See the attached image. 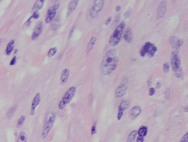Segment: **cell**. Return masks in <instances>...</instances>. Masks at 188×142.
<instances>
[{
  "label": "cell",
  "mask_w": 188,
  "mask_h": 142,
  "mask_svg": "<svg viewBox=\"0 0 188 142\" xmlns=\"http://www.w3.org/2000/svg\"><path fill=\"white\" fill-rule=\"evenodd\" d=\"M118 58L117 51L115 49L109 50L104 57L100 65L102 74L104 75H109L116 69Z\"/></svg>",
  "instance_id": "6da1fadb"
},
{
  "label": "cell",
  "mask_w": 188,
  "mask_h": 142,
  "mask_svg": "<svg viewBox=\"0 0 188 142\" xmlns=\"http://www.w3.org/2000/svg\"><path fill=\"white\" fill-rule=\"evenodd\" d=\"M56 118V114L53 112H50L47 115L45 123L43 125V131L41 133V137L43 139L47 138L49 134V132L52 128V126L54 124Z\"/></svg>",
  "instance_id": "7a4b0ae2"
},
{
  "label": "cell",
  "mask_w": 188,
  "mask_h": 142,
  "mask_svg": "<svg viewBox=\"0 0 188 142\" xmlns=\"http://www.w3.org/2000/svg\"><path fill=\"white\" fill-rule=\"evenodd\" d=\"M125 27V24L124 22L120 23L116 27L109 39V44L112 46L114 47L119 43L122 38V35Z\"/></svg>",
  "instance_id": "3957f363"
},
{
  "label": "cell",
  "mask_w": 188,
  "mask_h": 142,
  "mask_svg": "<svg viewBox=\"0 0 188 142\" xmlns=\"http://www.w3.org/2000/svg\"><path fill=\"white\" fill-rule=\"evenodd\" d=\"M76 92V88L74 87H70L65 93L58 104V109H64L66 106L71 102L74 97Z\"/></svg>",
  "instance_id": "277c9868"
},
{
  "label": "cell",
  "mask_w": 188,
  "mask_h": 142,
  "mask_svg": "<svg viewBox=\"0 0 188 142\" xmlns=\"http://www.w3.org/2000/svg\"><path fill=\"white\" fill-rule=\"evenodd\" d=\"M171 63L175 75L177 77H180L182 74V70L180 68V59L176 52H173L172 53Z\"/></svg>",
  "instance_id": "5b68a950"
},
{
  "label": "cell",
  "mask_w": 188,
  "mask_h": 142,
  "mask_svg": "<svg viewBox=\"0 0 188 142\" xmlns=\"http://www.w3.org/2000/svg\"><path fill=\"white\" fill-rule=\"evenodd\" d=\"M128 89V86L126 82H124L122 81V83L120 84L119 86H118L115 90V95L116 98H120L126 93Z\"/></svg>",
  "instance_id": "8992f818"
},
{
  "label": "cell",
  "mask_w": 188,
  "mask_h": 142,
  "mask_svg": "<svg viewBox=\"0 0 188 142\" xmlns=\"http://www.w3.org/2000/svg\"><path fill=\"white\" fill-rule=\"evenodd\" d=\"M41 100V94H40V93H37L35 95V96H34L33 101H32V102L31 112H30L31 116H34V115L35 109L38 106V105L39 104Z\"/></svg>",
  "instance_id": "52a82bcc"
},
{
  "label": "cell",
  "mask_w": 188,
  "mask_h": 142,
  "mask_svg": "<svg viewBox=\"0 0 188 142\" xmlns=\"http://www.w3.org/2000/svg\"><path fill=\"white\" fill-rule=\"evenodd\" d=\"M166 2L165 1H162L161 2L158 8L157 9V19H160L164 17L165 12H166Z\"/></svg>",
  "instance_id": "ba28073f"
},
{
  "label": "cell",
  "mask_w": 188,
  "mask_h": 142,
  "mask_svg": "<svg viewBox=\"0 0 188 142\" xmlns=\"http://www.w3.org/2000/svg\"><path fill=\"white\" fill-rule=\"evenodd\" d=\"M43 26L42 22H39L36 25L33 34L32 35L31 39L32 41H35L38 38L39 35L41 34V32L43 31Z\"/></svg>",
  "instance_id": "9c48e42d"
},
{
  "label": "cell",
  "mask_w": 188,
  "mask_h": 142,
  "mask_svg": "<svg viewBox=\"0 0 188 142\" xmlns=\"http://www.w3.org/2000/svg\"><path fill=\"white\" fill-rule=\"evenodd\" d=\"M129 102L127 100H123L121 102L118 109V113L117 115V118L118 120H120L123 117L124 111L128 109L129 107Z\"/></svg>",
  "instance_id": "30bf717a"
},
{
  "label": "cell",
  "mask_w": 188,
  "mask_h": 142,
  "mask_svg": "<svg viewBox=\"0 0 188 142\" xmlns=\"http://www.w3.org/2000/svg\"><path fill=\"white\" fill-rule=\"evenodd\" d=\"M142 109L139 106H135L129 111V117L131 119L136 118L141 113Z\"/></svg>",
  "instance_id": "8fae6325"
},
{
  "label": "cell",
  "mask_w": 188,
  "mask_h": 142,
  "mask_svg": "<svg viewBox=\"0 0 188 142\" xmlns=\"http://www.w3.org/2000/svg\"><path fill=\"white\" fill-rule=\"evenodd\" d=\"M78 0H72L69 3L68 6V9H67V17H69L71 16L72 13L74 12V10L76 8L77 5L78 3Z\"/></svg>",
  "instance_id": "7c38bea8"
},
{
  "label": "cell",
  "mask_w": 188,
  "mask_h": 142,
  "mask_svg": "<svg viewBox=\"0 0 188 142\" xmlns=\"http://www.w3.org/2000/svg\"><path fill=\"white\" fill-rule=\"evenodd\" d=\"M103 5H104V1L103 0L94 1V5L92 9V10L98 13V12L102 10L103 7Z\"/></svg>",
  "instance_id": "4fadbf2b"
},
{
  "label": "cell",
  "mask_w": 188,
  "mask_h": 142,
  "mask_svg": "<svg viewBox=\"0 0 188 142\" xmlns=\"http://www.w3.org/2000/svg\"><path fill=\"white\" fill-rule=\"evenodd\" d=\"M69 74H70V71L68 69H65L62 71L61 77H60L61 85H64L67 83L68 78Z\"/></svg>",
  "instance_id": "5bb4252c"
},
{
  "label": "cell",
  "mask_w": 188,
  "mask_h": 142,
  "mask_svg": "<svg viewBox=\"0 0 188 142\" xmlns=\"http://www.w3.org/2000/svg\"><path fill=\"white\" fill-rule=\"evenodd\" d=\"M56 14V11H53L51 8L48 10V13L47 16L45 19V22L46 23H50L51 22H52L55 17Z\"/></svg>",
  "instance_id": "9a60e30c"
},
{
  "label": "cell",
  "mask_w": 188,
  "mask_h": 142,
  "mask_svg": "<svg viewBox=\"0 0 188 142\" xmlns=\"http://www.w3.org/2000/svg\"><path fill=\"white\" fill-rule=\"evenodd\" d=\"M44 1V0H37L32 9V12L34 13V12H37L39 9H41L43 6Z\"/></svg>",
  "instance_id": "2e32d148"
},
{
  "label": "cell",
  "mask_w": 188,
  "mask_h": 142,
  "mask_svg": "<svg viewBox=\"0 0 188 142\" xmlns=\"http://www.w3.org/2000/svg\"><path fill=\"white\" fill-rule=\"evenodd\" d=\"M124 38L125 41L128 43H131L132 41V32L131 29L129 28H127L124 33Z\"/></svg>",
  "instance_id": "e0dca14e"
},
{
  "label": "cell",
  "mask_w": 188,
  "mask_h": 142,
  "mask_svg": "<svg viewBox=\"0 0 188 142\" xmlns=\"http://www.w3.org/2000/svg\"><path fill=\"white\" fill-rule=\"evenodd\" d=\"M157 50V48L155 47V45L152 43H150L149 47L148 48V51H147V54H148V56L149 58L153 57L155 55Z\"/></svg>",
  "instance_id": "ac0fdd59"
},
{
  "label": "cell",
  "mask_w": 188,
  "mask_h": 142,
  "mask_svg": "<svg viewBox=\"0 0 188 142\" xmlns=\"http://www.w3.org/2000/svg\"><path fill=\"white\" fill-rule=\"evenodd\" d=\"M14 44H15V41L14 40H11V41L8 43L6 49L5 50V53L7 55H9L11 52L13 51L14 49Z\"/></svg>",
  "instance_id": "d6986e66"
},
{
  "label": "cell",
  "mask_w": 188,
  "mask_h": 142,
  "mask_svg": "<svg viewBox=\"0 0 188 142\" xmlns=\"http://www.w3.org/2000/svg\"><path fill=\"white\" fill-rule=\"evenodd\" d=\"M147 132H148V129L147 126L142 125L140 127L138 131V134H139V136L144 138V137H145L147 135Z\"/></svg>",
  "instance_id": "ffe728a7"
},
{
  "label": "cell",
  "mask_w": 188,
  "mask_h": 142,
  "mask_svg": "<svg viewBox=\"0 0 188 142\" xmlns=\"http://www.w3.org/2000/svg\"><path fill=\"white\" fill-rule=\"evenodd\" d=\"M150 43L149 42H147L145 44V45H143V46L142 47V48H141V49L140 50V55L141 57H145L146 55V54L147 53V51H148V48L149 47V45H150Z\"/></svg>",
  "instance_id": "44dd1931"
},
{
  "label": "cell",
  "mask_w": 188,
  "mask_h": 142,
  "mask_svg": "<svg viewBox=\"0 0 188 142\" xmlns=\"http://www.w3.org/2000/svg\"><path fill=\"white\" fill-rule=\"evenodd\" d=\"M16 142H27V135L25 132H21L17 139Z\"/></svg>",
  "instance_id": "7402d4cb"
},
{
  "label": "cell",
  "mask_w": 188,
  "mask_h": 142,
  "mask_svg": "<svg viewBox=\"0 0 188 142\" xmlns=\"http://www.w3.org/2000/svg\"><path fill=\"white\" fill-rule=\"evenodd\" d=\"M137 134H138V131H133L132 132H131L129 135L126 142H135V140Z\"/></svg>",
  "instance_id": "603a6c76"
},
{
  "label": "cell",
  "mask_w": 188,
  "mask_h": 142,
  "mask_svg": "<svg viewBox=\"0 0 188 142\" xmlns=\"http://www.w3.org/2000/svg\"><path fill=\"white\" fill-rule=\"evenodd\" d=\"M16 109L17 106H13L9 109H8V111L7 112V114H6V116H7V118L8 119H11V117H12V116L14 114Z\"/></svg>",
  "instance_id": "cb8c5ba5"
},
{
  "label": "cell",
  "mask_w": 188,
  "mask_h": 142,
  "mask_svg": "<svg viewBox=\"0 0 188 142\" xmlns=\"http://www.w3.org/2000/svg\"><path fill=\"white\" fill-rule=\"evenodd\" d=\"M96 41H97V38L95 37H93L91 38L90 42L88 43V47H87V49H88V51H90L93 48V47H94V45L96 43Z\"/></svg>",
  "instance_id": "d4e9b609"
},
{
  "label": "cell",
  "mask_w": 188,
  "mask_h": 142,
  "mask_svg": "<svg viewBox=\"0 0 188 142\" xmlns=\"http://www.w3.org/2000/svg\"><path fill=\"white\" fill-rule=\"evenodd\" d=\"M25 116L24 115H22L19 117V119L18 120L17 123V128H21L22 127V125H23V123L25 122Z\"/></svg>",
  "instance_id": "484cf974"
},
{
  "label": "cell",
  "mask_w": 188,
  "mask_h": 142,
  "mask_svg": "<svg viewBox=\"0 0 188 142\" xmlns=\"http://www.w3.org/2000/svg\"><path fill=\"white\" fill-rule=\"evenodd\" d=\"M56 53H57V49L56 48H52L50 49V50L48 53V58L52 57Z\"/></svg>",
  "instance_id": "4316f807"
},
{
  "label": "cell",
  "mask_w": 188,
  "mask_h": 142,
  "mask_svg": "<svg viewBox=\"0 0 188 142\" xmlns=\"http://www.w3.org/2000/svg\"><path fill=\"white\" fill-rule=\"evenodd\" d=\"M59 23V21H58L57 18H56V19H55L54 21H53L52 22V24H51V28L53 29H55V28H57L58 27V25Z\"/></svg>",
  "instance_id": "83f0119b"
},
{
  "label": "cell",
  "mask_w": 188,
  "mask_h": 142,
  "mask_svg": "<svg viewBox=\"0 0 188 142\" xmlns=\"http://www.w3.org/2000/svg\"><path fill=\"white\" fill-rule=\"evenodd\" d=\"M163 70L164 73H168L169 70V65L168 63H164L163 67Z\"/></svg>",
  "instance_id": "f1b7e54d"
},
{
  "label": "cell",
  "mask_w": 188,
  "mask_h": 142,
  "mask_svg": "<svg viewBox=\"0 0 188 142\" xmlns=\"http://www.w3.org/2000/svg\"><path fill=\"white\" fill-rule=\"evenodd\" d=\"M120 15H117L115 18L114 21V23H113V26H116L118 25V23L120 21Z\"/></svg>",
  "instance_id": "f546056e"
},
{
  "label": "cell",
  "mask_w": 188,
  "mask_h": 142,
  "mask_svg": "<svg viewBox=\"0 0 188 142\" xmlns=\"http://www.w3.org/2000/svg\"><path fill=\"white\" fill-rule=\"evenodd\" d=\"M183 44V41L181 39H179V40H177V42L176 43V45H175V49H178L179 48L181 45Z\"/></svg>",
  "instance_id": "4dcf8cb0"
},
{
  "label": "cell",
  "mask_w": 188,
  "mask_h": 142,
  "mask_svg": "<svg viewBox=\"0 0 188 142\" xmlns=\"http://www.w3.org/2000/svg\"><path fill=\"white\" fill-rule=\"evenodd\" d=\"M90 16L92 17L93 18H96L97 17H98V13H97V12L92 11V9L90 10Z\"/></svg>",
  "instance_id": "1f68e13d"
},
{
  "label": "cell",
  "mask_w": 188,
  "mask_h": 142,
  "mask_svg": "<svg viewBox=\"0 0 188 142\" xmlns=\"http://www.w3.org/2000/svg\"><path fill=\"white\" fill-rule=\"evenodd\" d=\"M179 142H188V133H187L184 136H183V137L182 138V139H181V141Z\"/></svg>",
  "instance_id": "d6a6232c"
},
{
  "label": "cell",
  "mask_w": 188,
  "mask_h": 142,
  "mask_svg": "<svg viewBox=\"0 0 188 142\" xmlns=\"http://www.w3.org/2000/svg\"><path fill=\"white\" fill-rule=\"evenodd\" d=\"M130 15H131V9H128V11L124 13V17L125 18H128L130 16Z\"/></svg>",
  "instance_id": "836d02e7"
},
{
  "label": "cell",
  "mask_w": 188,
  "mask_h": 142,
  "mask_svg": "<svg viewBox=\"0 0 188 142\" xmlns=\"http://www.w3.org/2000/svg\"><path fill=\"white\" fill-rule=\"evenodd\" d=\"M39 16H40L39 13L38 12H34V13H33V15L31 17V18L35 19H38V18H39Z\"/></svg>",
  "instance_id": "e575fe53"
},
{
  "label": "cell",
  "mask_w": 188,
  "mask_h": 142,
  "mask_svg": "<svg viewBox=\"0 0 188 142\" xmlns=\"http://www.w3.org/2000/svg\"><path fill=\"white\" fill-rule=\"evenodd\" d=\"M16 56L13 57V58L12 59V60H11V61H10L9 65H14L16 64Z\"/></svg>",
  "instance_id": "d590c367"
},
{
  "label": "cell",
  "mask_w": 188,
  "mask_h": 142,
  "mask_svg": "<svg viewBox=\"0 0 188 142\" xmlns=\"http://www.w3.org/2000/svg\"><path fill=\"white\" fill-rule=\"evenodd\" d=\"M155 93V89L153 87H151L149 90V95L150 96H153Z\"/></svg>",
  "instance_id": "8d00e7d4"
},
{
  "label": "cell",
  "mask_w": 188,
  "mask_h": 142,
  "mask_svg": "<svg viewBox=\"0 0 188 142\" xmlns=\"http://www.w3.org/2000/svg\"><path fill=\"white\" fill-rule=\"evenodd\" d=\"M169 94H170V91H169V89H168L166 90L165 92V97L167 99H168L169 98V95H170Z\"/></svg>",
  "instance_id": "74e56055"
},
{
  "label": "cell",
  "mask_w": 188,
  "mask_h": 142,
  "mask_svg": "<svg viewBox=\"0 0 188 142\" xmlns=\"http://www.w3.org/2000/svg\"><path fill=\"white\" fill-rule=\"evenodd\" d=\"M91 131H92V134H94L96 133V126L95 125H93V127L92 128V129H91Z\"/></svg>",
  "instance_id": "f35d334b"
},
{
  "label": "cell",
  "mask_w": 188,
  "mask_h": 142,
  "mask_svg": "<svg viewBox=\"0 0 188 142\" xmlns=\"http://www.w3.org/2000/svg\"><path fill=\"white\" fill-rule=\"evenodd\" d=\"M143 139H144V138H143V137H142L139 136V137L137 138L136 142H143Z\"/></svg>",
  "instance_id": "ab89813d"
},
{
  "label": "cell",
  "mask_w": 188,
  "mask_h": 142,
  "mask_svg": "<svg viewBox=\"0 0 188 142\" xmlns=\"http://www.w3.org/2000/svg\"><path fill=\"white\" fill-rule=\"evenodd\" d=\"M111 21H112V17H109V18H108L107 19L106 22V25H108L110 22Z\"/></svg>",
  "instance_id": "60d3db41"
},
{
  "label": "cell",
  "mask_w": 188,
  "mask_h": 142,
  "mask_svg": "<svg viewBox=\"0 0 188 142\" xmlns=\"http://www.w3.org/2000/svg\"><path fill=\"white\" fill-rule=\"evenodd\" d=\"M151 83H152V81H151V78L150 77V78L148 79V82H147V84H148V87H150V86H151Z\"/></svg>",
  "instance_id": "b9f144b4"
},
{
  "label": "cell",
  "mask_w": 188,
  "mask_h": 142,
  "mask_svg": "<svg viewBox=\"0 0 188 142\" xmlns=\"http://www.w3.org/2000/svg\"><path fill=\"white\" fill-rule=\"evenodd\" d=\"M161 84L160 83H157L155 85V87L157 89H159L161 87Z\"/></svg>",
  "instance_id": "7bdbcfd3"
},
{
  "label": "cell",
  "mask_w": 188,
  "mask_h": 142,
  "mask_svg": "<svg viewBox=\"0 0 188 142\" xmlns=\"http://www.w3.org/2000/svg\"><path fill=\"white\" fill-rule=\"evenodd\" d=\"M120 9H121L120 6H116V11H117V12H119V11L120 10Z\"/></svg>",
  "instance_id": "ee69618b"
},
{
  "label": "cell",
  "mask_w": 188,
  "mask_h": 142,
  "mask_svg": "<svg viewBox=\"0 0 188 142\" xmlns=\"http://www.w3.org/2000/svg\"><path fill=\"white\" fill-rule=\"evenodd\" d=\"M2 42V38H1V39H0V45L1 44Z\"/></svg>",
  "instance_id": "f6af8a7d"
},
{
  "label": "cell",
  "mask_w": 188,
  "mask_h": 142,
  "mask_svg": "<svg viewBox=\"0 0 188 142\" xmlns=\"http://www.w3.org/2000/svg\"><path fill=\"white\" fill-rule=\"evenodd\" d=\"M17 51H18L17 49H16V50H15V54H16V53L17 52Z\"/></svg>",
  "instance_id": "bcb514c9"
}]
</instances>
